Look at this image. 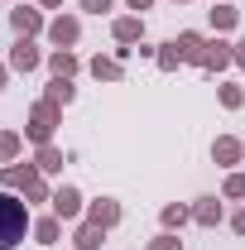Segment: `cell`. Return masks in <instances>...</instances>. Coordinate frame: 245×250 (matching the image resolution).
I'll use <instances>...</instances> for the list:
<instances>
[{"mask_svg": "<svg viewBox=\"0 0 245 250\" xmlns=\"http://www.w3.org/2000/svg\"><path fill=\"white\" fill-rule=\"evenodd\" d=\"M216 96H221V106H226V111H241V106H245V92H241V87H231V82H221Z\"/></svg>", "mask_w": 245, "mask_h": 250, "instance_id": "obj_24", "label": "cell"}, {"mask_svg": "<svg viewBox=\"0 0 245 250\" xmlns=\"http://www.w3.org/2000/svg\"><path fill=\"white\" fill-rule=\"evenodd\" d=\"M39 5H62V0H39Z\"/></svg>", "mask_w": 245, "mask_h": 250, "instance_id": "obj_33", "label": "cell"}, {"mask_svg": "<svg viewBox=\"0 0 245 250\" xmlns=\"http://www.w3.org/2000/svg\"><path fill=\"white\" fill-rule=\"evenodd\" d=\"M20 149H24V140H20L15 130H5V135H0V164H15Z\"/></svg>", "mask_w": 245, "mask_h": 250, "instance_id": "obj_22", "label": "cell"}, {"mask_svg": "<svg viewBox=\"0 0 245 250\" xmlns=\"http://www.w3.org/2000/svg\"><path fill=\"white\" fill-rule=\"evenodd\" d=\"M149 250H183V241H178L173 231H163V236H154V241H149Z\"/></svg>", "mask_w": 245, "mask_h": 250, "instance_id": "obj_26", "label": "cell"}, {"mask_svg": "<svg viewBox=\"0 0 245 250\" xmlns=\"http://www.w3.org/2000/svg\"><path fill=\"white\" fill-rule=\"evenodd\" d=\"M5 82H10V67H5V62H0V92H5Z\"/></svg>", "mask_w": 245, "mask_h": 250, "instance_id": "obj_32", "label": "cell"}, {"mask_svg": "<svg viewBox=\"0 0 245 250\" xmlns=\"http://www.w3.org/2000/svg\"><path fill=\"white\" fill-rule=\"evenodd\" d=\"M77 5H82L87 15H106V10H111V0H77Z\"/></svg>", "mask_w": 245, "mask_h": 250, "instance_id": "obj_28", "label": "cell"}, {"mask_svg": "<svg viewBox=\"0 0 245 250\" xmlns=\"http://www.w3.org/2000/svg\"><path fill=\"white\" fill-rule=\"evenodd\" d=\"M192 217V207H183V202H168L163 212H159V221H163V231H178L183 221Z\"/></svg>", "mask_w": 245, "mask_h": 250, "instance_id": "obj_19", "label": "cell"}, {"mask_svg": "<svg viewBox=\"0 0 245 250\" xmlns=\"http://www.w3.org/2000/svg\"><path fill=\"white\" fill-rule=\"evenodd\" d=\"M192 221H197V226H216V221H221V197H197Z\"/></svg>", "mask_w": 245, "mask_h": 250, "instance_id": "obj_16", "label": "cell"}, {"mask_svg": "<svg viewBox=\"0 0 245 250\" xmlns=\"http://www.w3.org/2000/svg\"><path fill=\"white\" fill-rule=\"evenodd\" d=\"M29 231H34L29 202H24V197H15V192H0V250H15Z\"/></svg>", "mask_w": 245, "mask_h": 250, "instance_id": "obj_1", "label": "cell"}, {"mask_svg": "<svg viewBox=\"0 0 245 250\" xmlns=\"http://www.w3.org/2000/svg\"><path fill=\"white\" fill-rule=\"evenodd\" d=\"M125 5H130V10H149L154 0H125Z\"/></svg>", "mask_w": 245, "mask_h": 250, "instance_id": "obj_31", "label": "cell"}, {"mask_svg": "<svg viewBox=\"0 0 245 250\" xmlns=\"http://www.w3.org/2000/svg\"><path fill=\"white\" fill-rule=\"evenodd\" d=\"M236 24H241V10H231V5H216V10H212V29L216 34L236 29Z\"/></svg>", "mask_w": 245, "mask_h": 250, "instance_id": "obj_21", "label": "cell"}, {"mask_svg": "<svg viewBox=\"0 0 245 250\" xmlns=\"http://www.w3.org/2000/svg\"><path fill=\"white\" fill-rule=\"evenodd\" d=\"M10 29H15V39H34V34L43 29V15L34 5H15L10 10Z\"/></svg>", "mask_w": 245, "mask_h": 250, "instance_id": "obj_6", "label": "cell"}, {"mask_svg": "<svg viewBox=\"0 0 245 250\" xmlns=\"http://www.w3.org/2000/svg\"><path fill=\"white\" fill-rule=\"evenodd\" d=\"M39 48H34V39H15V48H10V72H34L39 67Z\"/></svg>", "mask_w": 245, "mask_h": 250, "instance_id": "obj_10", "label": "cell"}, {"mask_svg": "<svg viewBox=\"0 0 245 250\" xmlns=\"http://www.w3.org/2000/svg\"><path fill=\"white\" fill-rule=\"evenodd\" d=\"M58 125H62V106H53V101L43 96V101H34L24 135H29L34 145H53V130H58Z\"/></svg>", "mask_w": 245, "mask_h": 250, "instance_id": "obj_2", "label": "cell"}, {"mask_svg": "<svg viewBox=\"0 0 245 250\" xmlns=\"http://www.w3.org/2000/svg\"><path fill=\"white\" fill-rule=\"evenodd\" d=\"M231 62H236V43L207 39V48H202V72H221V67H231Z\"/></svg>", "mask_w": 245, "mask_h": 250, "instance_id": "obj_4", "label": "cell"}, {"mask_svg": "<svg viewBox=\"0 0 245 250\" xmlns=\"http://www.w3.org/2000/svg\"><path fill=\"white\" fill-rule=\"evenodd\" d=\"M121 217H125V212H121V202H116V197H96L92 207H87V221H96V226H106V231H111V226H116Z\"/></svg>", "mask_w": 245, "mask_h": 250, "instance_id": "obj_11", "label": "cell"}, {"mask_svg": "<svg viewBox=\"0 0 245 250\" xmlns=\"http://www.w3.org/2000/svg\"><path fill=\"white\" fill-rule=\"evenodd\" d=\"M0 135H5V130H0Z\"/></svg>", "mask_w": 245, "mask_h": 250, "instance_id": "obj_35", "label": "cell"}, {"mask_svg": "<svg viewBox=\"0 0 245 250\" xmlns=\"http://www.w3.org/2000/svg\"><path fill=\"white\" fill-rule=\"evenodd\" d=\"M72 96H77V87H72V77H53V82H48V101H53V106H67Z\"/></svg>", "mask_w": 245, "mask_h": 250, "instance_id": "obj_20", "label": "cell"}, {"mask_svg": "<svg viewBox=\"0 0 245 250\" xmlns=\"http://www.w3.org/2000/svg\"><path fill=\"white\" fill-rule=\"evenodd\" d=\"M159 67H163V72H178V67H183V53H178V43H163V48H159Z\"/></svg>", "mask_w": 245, "mask_h": 250, "instance_id": "obj_23", "label": "cell"}, {"mask_svg": "<svg viewBox=\"0 0 245 250\" xmlns=\"http://www.w3.org/2000/svg\"><path fill=\"white\" fill-rule=\"evenodd\" d=\"M221 197H245V173H231L226 188H221Z\"/></svg>", "mask_w": 245, "mask_h": 250, "instance_id": "obj_25", "label": "cell"}, {"mask_svg": "<svg viewBox=\"0 0 245 250\" xmlns=\"http://www.w3.org/2000/svg\"><path fill=\"white\" fill-rule=\"evenodd\" d=\"M92 77H96V82H121V77H125V62L96 53V58H92Z\"/></svg>", "mask_w": 245, "mask_h": 250, "instance_id": "obj_15", "label": "cell"}, {"mask_svg": "<svg viewBox=\"0 0 245 250\" xmlns=\"http://www.w3.org/2000/svg\"><path fill=\"white\" fill-rule=\"evenodd\" d=\"M53 217L58 221H77L82 217V192H77V188H58V192H53Z\"/></svg>", "mask_w": 245, "mask_h": 250, "instance_id": "obj_9", "label": "cell"}, {"mask_svg": "<svg viewBox=\"0 0 245 250\" xmlns=\"http://www.w3.org/2000/svg\"><path fill=\"white\" fill-rule=\"evenodd\" d=\"M77 67H82V62H77L72 48H53V53H48V72H53V77H72Z\"/></svg>", "mask_w": 245, "mask_h": 250, "instance_id": "obj_14", "label": "cell"}, {"mask_svg": "<svg viewBox=\"0 0 245 250\" xmlns=\"http://www.w3.org/2000/svg\"><path fill=\"white\" fill-rule=\"evenodd\" d=\"M77 39H82V20H77V15H58V20L48 24V43H53V48H72Z\"/></svg>", "mask_w": 245, "mask_h": 250, "instance_id": "obj_3", "label": "cell"}, {"mask_svg": "<svg viewBox=\"0 0 245 250\" xmlns=\"http://www.w3.org/2000/svg\"><path fill=\"white\" fill-rule=\"evenodd\" d=\"M58 231H62L58 217H39V221H34V246H53V241H58Z\"/></svg>", "mask_w": 245, "mask_h": 250, "instance_id": "obj_18", "label": "cell"}, {"mask_svg": "<svg viewBox=\"0 0 245 250\" xmlns=\"http://www.w3.org/2000/svg\"><path fill=\"white\" fill-rule=\"evenodd\" d=\"M173 43H178V53H183V62H197V67H202V48H207V39H202L197 29H183L178 39H173Z\"/></svg>", "mask_w": 245, "mask_h": 250, "instance_id": "obj_12", "label": "cell"}, {"mask_svg": "<svg viewBox=\"0 0 245 250\" xmlns=\"http://www.w3.org/2000/svg\"><path fill=\"white\" fill-rule=\"evenodd\" d=\"M101 241H106V226H96V221H82L77 236H72V246H77V250H101Z\"/></svg>", "mask_w": 245, "mask_h": 250, "instance_id": "obj_13", "label": "cell"}, {"mask_svg": "<svg viewBox=\"0 0 245 250\" xmlns=\"http://www.w3.org/2000/svg\"><path fill=\"white\" fill-rule=\"evenodd\" d=\"M245 159V145L236 140V135H221V140H212V164H221V168H236Z\"/></svg>", "mask_w": 245, "mask_h": 250, "instance_id": "obj_8", "label": "cell"}, {"mask_svg": "<svg viewBox=\"0 0 245 250\" xmlns=\"http://www.w3.org/2000/svg\"><path fill=\"white\" fill-rule=\"evenodd\" d=\"M24 197H29V202H53V197H48V183H43V178H39V183H34L29 192H24Z\"/></svg>", "mask_w": 245, "mask_h": 250, "instance_id": "obj_27", "label": "cell"}, {"mask_svg": "<svg viewBox=\"0 0 245 250\" xmlns=\"http://www.w3.org/2000/svg\"><path fill=\"white\" fill-rule=\"evenodd\" d=\"M34 164H39V173H62V149L58 145H39Z\"/></svg>", "mask_w": 245, "mask_h": 250, "instance_id": "obj_17", "label": "cell"}, {"mask_svg": "<svg viewBox=\"0 0 245 250\" xmlns=\"http://www.w3.org/2000/svg\"><path fill=\"white\" fill-rule=\"evenodd\" d=\"M39 178H43L39 164H0V183H5V188H24V192H29Z\"/></svg>", "mask_w": 245, "mask_h": 250, "instance_id": "obj_5", "label": "cell"}, {"mask_svg": "<svg viewBox=\"0 0 245 250\" xmlns=\"http://www.w3.org/2000/svg\"><path fill=\"white\" fill-rule=\"evenodd\" d=\"M231 231H236V236H245V207L236 212V217H231Z\"/></svg>", "mask_w": 245, "mask_h": 250, "instance_id": "obj_29", "label": "cell"}, {"mask_svg": "<svg viewBox=\"0 0 245 250\" xmlns=\"http://www.w3.org/2000/svg\"><path fill=\"white\" fill-rule=\"evenodd\" d=\"M236 67H245V39L236 43Z\"/></svg>", "mask_w": 245, "mask_h": 250, "instance_id": "obj_30", "label": "cell"}, {"mask_svg": "<svg viewBox=\"0 0 245 250\" xmlns=\"http://www.w3.org/2000/svg\"><path fill=\"white\" fill-rule=\"evenodd\" d=\"M178 5H187V0H178Z\"/></svg>", "mask_w": 245, "mask_h": 250, "instance_id": "obj_34", "label": "cell"}, {"mask_svg": "<svg viewBox=\"0 0 245 250\" xmlns=\"http://www.w3.org/2000/svg\"><path fill=\"white\" fill-rule=\"evenodd\" d=\"M111 39H116L121 48H135V43H144V20H140V15H121V20L111 24Z\"/></svg>", "mask_w": 245, "mask_h": 250, "instance_id": "obj_7", "label": "cell"}]
</instances>
